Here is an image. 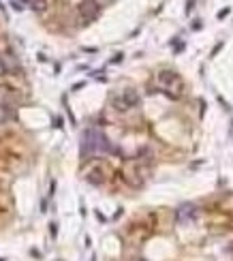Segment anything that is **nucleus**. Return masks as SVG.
Here are the masks:
<instances>
[{"label":"nucleus","mask_w":233,"mask_h":261,"mask_svg":"<svg viewBox=\"0 0 233 261\" xmlns=\"http://www.w3.org/2000/svg\"><path fill=\"white\" fill-rule=\"evenodd\" d=\"M98 13H101V4L96 0H84L79 4V15L84 22H94L98 17Z\"/></svg>","instance_id":"f03ea898"},{"label":"nucleus","mask_w":233,"mask_h":261,"mask_svg":"<svg viewBox=\"0 0 233 261\" xmlns=\"http://www.w3.org/2000/svg\"><path fill=\"white\" fill-rule=\"evenodd\" d=\"M158 83L163 88H182V79L178 77V73L173 71H160L158 73Z\"/></svg>","instance_id":"7ed1b4c3"},{"label":"nucleus","mask_w":233,"mask_h":261,"mask_svg":"<svg viewBox=\"0 0 233 261\" xmlns=\"http://www.w3.org/2000/svg\"><path fill=\"white\" fill-rule=\"evenodd\" d=\"M30 7H32V11L43 13L47 9V0H30Z\"/></svg>","instance_id":"39448f33"},{"label":"nucleus","mask_w":233,"mask_h":261,"mask_svg":"<svg viewBox=\"0 0 233 261\" xmlns=\"http://www.w3.org/2000/svg\"><path fill=\"white\" fill-rule=\"evenodd\" d=\"M86 180L88 182H90V184H103V182H105V171H103V169H90V171H88L86 173Z\"/></svg>","instance_id":"20e7f679"},{"label":"nucleus","mask_w":233,"mask_h":261,"mask_svg":"<svg viewBox=\"0 0 233 261\" xmlns=\"http://www.w3.org/2000/svg\"><path fill=\"white\" fill-rule=\"evenodd\" d=\"M54 126H56V129H62V120L56 118V120H54Z\"/></svg>","instance_id":"6e6552de"},{"label":"nucleus","mask_w":233,"mask_h":261,"mask_svg":"<svg viewBox=\"0 0 233 261\" xmlns=\"http://www.w3.org/2000/svg\"><path fill=\"white\" fill-rule=\"evenodd\" d=\"M49 233H51L54 237L58 236V225H56V223H51V225H49Z\"/></svg>","instance_id":"423d86ee"},{"label":"nucleus","mask_w":233,"mask_h":261,"mask_svg":"<svg viewBox=\"0 0 233 261\" xmlns=\"http://www.w3.org/2000/svg\"><path fill=\"white\" fill-rule=\"evenodd\" d=\"M225 15H229V9H222V11H218V19H222Z\"/></svg>","instance_id":"0eeeda50"},{"label":"nucleus","mask_w":233,"mask_h":261,"mask_svg":"<svg viewBox=\"0 0 233 261\" xmlns=\"http://www.w3.org/2000/svg\"><path fill=\"white\" fill-rule=\"evenodd\" d=\"M111 103H113V107H116L118 111H128L131 107H135L137 103H139V94H137L135 90H124L122 94L113 96Z\"/></svg>","instance_id":"f257e3e1"},{"label":"nucleus","mask_w":233,"mask_h":261,"mask_svg":"<svg viewBox=\"0 0 233 261\" xmlns=\"http://www.w3.org/2000/svg\"><path fill=\"white\" fill-rule=\"evenodd\" d=\"M11 4H13V9H17V11H22V4H17V0H13Z\"/></svg>","instance_id":"1a4fd4ad"}]
</instances>
